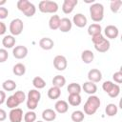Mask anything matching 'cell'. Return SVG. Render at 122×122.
<instances>
[{
  "mask_svg": "<svg viewBox=\"0 0 122 122\" xmlns=\"http://www.w3.org/2000/svg\"><path fill=\"white\" fill-rule=\"evenodd\" d=\"M2 87H3L4 91L12 92V91H14L15 88H16V83H15L13 80H11V79H8V80H6V81L3 82Z\"/></svg>",
  "mask_w": 122,
  "mask_h": 122,
  "instance_id": "d4e9b609",
  "label": "cell"
},
{
  "mask_svg": "<svg viewBox=\"0 0 122 122\" xmlns=\"http://www.w3.org/2000/svg\"><path fill=\"white\" fill-rule=\"evenodd\" d=\"M82 88H83V90H84L85 92H87V93H89L91 95L94 94L96 92V91H97V86L95 85V83L91 82V81L85 82L83 84V87Z\"/></svg>",
  "mask_w": 122,
  "mask_h": 122,
  "instance_id": "2e32d148",
  "label": "cell"
},
{
  "mask_svg": "<svg viewBox=\"0 0 122 122\" xmlns=\"http://www.w3.org/2000/svg\"><path fill=\"white\" fill-rule=\"evenodd\" d=\"M112 79H113L116 83H118V84L122 83V71H119L114 72L113 75H112Z\"/></svg>",
  "mask_w": 122,
  "mask_h": 122,
  "instance_id": "60d3db41",
  "label": "cell"
},
{
  "mask_svg": "<svg viewBox=\"0 0 122 122\" xmlns=\"http://www.w3.org/2000/svg\"><path fill=\"white\" fill-rule=\"evenodd\" d=\"M2 44L6 49H10L15 45V38L12 35H6L2 40Z\"/></svg>",
  "mask_w": 122,
  "mask_h": 122,
  "instance_id": "603a6c76",
  "label": "cell"
},
{
  "mask_svg": "<svg viewBox=\"0 0 122 122\" xmlns=\"http://www.w3.org/2000/svg\"><path fill=\"white\" fill-rule=\"evenodd\" d=\"M6 30H7V27H6V25H5L2 21H0V35L4 34V33L6 32Z\"/></svg>",
  "mask_w": 122,
  "mask_h": 122,
  "instance_id": "ee69618b",
  "label": "cell"
},
{
  "mask_svg": "<svg viewBox=\"0 0 122 122\" xmlns=\"http://www.w3.org/2000/svg\"><path fill=\"white\" fill-rule=\"evenodd\" d=\"M68 62L65 56L63 55H56L53 59V66L57 71H64L67 68Z\"/></svg>",
  "mask_w": 122,
  "mask_h": 122,
  "instance_id": "8992f818",
  "label": "cell"
},
{
  "mask_svg": "<svg viewBox=\"0 0 122 122\" xmlns=\"http://www.w3.org/2000/svg\"><path fill=\"white\" fill-rule=\"evenodd\" d=\"M104 36L100 33V34H97V35H94V36H92V41L94 45H97L99 43H101L103 40H104Z\"/></svg>",
  "mask_w": 122,
  "mask_h": 122,
  "instance_id": "ab89813d",
  "label": "cell"
},
{
  "mask_svg": "<svg viewBox=\"0 0 122 122\" xmlns=\"http://www.w3.org/2000/svg\"><path fill=\"white\" fill-rule=\"evenodd\" d=\"M25 122H34L36 120V113L33 111H29L24 115Z\"/></svg>",
  "mask_w": 122,
  "mask_h": 122,
  "instance_id": "e575fe53",
  "label": "cell"
},
{
  "mask_svg": "<svg viewBox=\"0 0 122 122\" xmlns=\"http://www.w3.org/2000/svg\"><path fill=\"white\" fill-rule=\"evenodd\" d=\"M8 57H9L8 51L6 49H0V63L7 61Z\"/></svg>",
  "mask_w": 122,
  "mask_h": 122,
  "instance_id": "74e56055",
  "label": "cell"
},
{
  "mask_svg": "<svg viewBox=\"0 0 122 122\" xmlns=\"http://www.w3.org/2000/svg\"><path fill=\"white\" fill-rule=\"evenodd\" d=\"M60 17L58 15H52L50 20H49V27L51 30H57L59 29V25H60Z\"/></svg>",
  "mask_w": 122,
  "mask_h": 122,
  "instance_id": "7402d4cb",
  "label": "cell"
},
{
  "mask_svg": "<svg viewBox=\"0 0 122 122\" xmlns=\"http://www.w3.org/2000/svg\"><path fill=\"white\" fill-rule=\"evenodd\" d=\"M6 104H7V107H9L10 109H15L16 107H18L19 102L13 95H10L8 97V99H6Z\"/></svg>",
  "mask_w": 122,
  "mask_h": 122,
  "instance_id": "1f68e13d",
  "label": "cell"
},
{
  "mask_svg": "<svg viewBox=\"0 0 122 122\" xmlns=\"http://www.w3.org/2000/svg\"><path fill=\"white\" fill-rule=\"evenodd\" d=\"M52 84H53L54 87L61 88L66 84V79L63 75H56L52 79Z\"/></svg>",
  "mask_w": 122,
  "mask_h": 122,
  "instance_id": "4316f807",
  "label": "cell"
},
{
  "mask_svg": "<svg viewBox=\"0 0 122 122\" xmlns=\"http://www.w3.org/2000/svg\"><path fill=\"white\" fill-rule=\"evenodd\" d=\"M32 85L36 88V89H43L45 86H46V82L45 80L40 77V76H36L33 78L32 80Z\"/></svg>",
  "mask_w": 122,
  "mask_h": 122,
  "instance_id": "d6a6232c",
  "label": "cell"
},
{
  "mask_svg": "<svg viewBox=\"0 0 122 122\" xmlns=\"http://www.w3.org/2000/svg\"><path fill=\"white\" fill-rule=\"evenodd\" d=\"M121 6H122V1L121 0H113V1L111 2V6H110L111 7V10L112 12L116 13V12L119 11Z\"/></svg>",
  "mask_w": 122,
  "mask_h": 122,
  "instance_id": "836d02e7",
  "label": "cell"
},
{
  "mask_svg": "<svg viewBox=\"0 0 122 122\" xmlns=\"http://www.w3.org/2000/svg\"><path fill=\"white\" fill-rule=\"evenodd\" d=\"M94 48L99 52H106L110 49V42H109V40H107L105 38L101 43H99L97 45H94Z\"/></svg>",
  "mask_w": 122,
  "mask_h": 122,
  "instance_id": "44dd1931",
  "label": "cell"
},
{
  "mask_svg": "<svg viewBox=\"0 0 122 122\" xmlns=\"http://www.w3.org/2000/svg\"><path fill=\"white\" fill-rule=\"evenodd\" d=\"M42 118L48 122L53 121L56 118V112H55V111H53L51 109H46L42 112Z\"/></svg>",
  "mask_w": 122,
  "mask_h": 122,
  "instance_id": "e0dca14e",
  "label": "cell"
},
{
  "mask_svg": "<svg viewBox=\"0 0 122 122\" xmlns=\"http://www.w3.org/2000/svg\"><path fill=\"white\" fill-rule=\"evenodd\" d=\"M77 3H78L77 0H65L63 2V5H62V10H63V12L66 13V14L71 13L73 10L74 7L77 5Z\"/></svg>",
  "mask_w": 122,
  "mask_h": 122,
  "instance_id": "9c48e42d",
  "label": "cell"
},
{
  "mask_svg": "<svg viewBox=\"0 0 122 122\" xmlns=\"http://www.w3.org/2000/svg\"><path fill=\"white\" fill-rule=\"evenodd\" d=\"M12 53L16 59H23L28 54V49L25 46H16L13 49Z\"/></svg>",
  "mask_w": 122,
  "mask_h": 122,
  "instance_id": "ba28073f",
  "label": "cell"
},
{
  "mask_svg": "<svg viewBox=\"0 0 122 122\" xmlns=\"http://www.w3.org/2000/svg\"><path fill=\"white\" fill-rule=\"evenodd\" d=\"M9 15V10L5 7H0V19H5Z\"/></svg>",
  "mask_w": 122,
  "mask_h": 122,
  "instance_id": "7bdbcfd3",
  "label": "cell"
},
{
  "mask_svg": "<svg viewBox=\"0 0 122 122\" xmlns=\"http://www.w3.org/2000/svg\"><path fill=\"white\" fill-rule=\"evenodd\" d=\"M6 100V93L3 91H0V105L3 104Z\"/></svg>",
  "mask_w": 122,
  "mask_h": 122,
  "instance_id": "bcb514c9",
  "label": "cell"
},
{
  "mask_svg": "<svg viewBox=\"0 0 122 122\" xmlns=\"http://www.w3.org/2000/svg\"><path fill=\"white\" fill-rule=\"evenodd\" d=\"M104 32H105V35L110 38V39H115L117 36H118V33H119V30L118 29L113 26V25H109L105 28L104 30Z\"/></svg>",
  "mask_w": 122,
  "mask_h": 122,
  "instance_id": "30bf717a",
  "label": "cell"
},
{
  "mask_svg": "<svg viewBox=\"0 0 122 122\" xmlns=\"http://www.w3.org/2000/svg\"><path fill=\"white\" fill-rule=\"evenodd\" d=\"M38 9L41 12L44 13H55L58 10V5L54 1L43 0L39 2Z\"/></svg>",
  "mask_w": 122,
  "mask_h": 122,
  "instance_id": "277c9868",
  "label": "cell"
},
{
  "mask_svg": "<svg viewBox=\"0 0 122 122\" xmlns=\"http://www.w3.org/2000/svg\"><path fill=\"white\" fill-rule=\"evenodd\" d=\"M100 104H101V102H100L99 97H97L95 95H91L87 99V101L84 105V112L89 115L94 114L96 112V111L98 110V108L100 107Z\"/></svg>",
  "mask_w": 122,
  "mask_h": 122,
  "instance_id": "6da1fadb",
  "label": "cell"
},
{
  "mask_svg": "<svg viewBox=\"0 0 122 122\" xmlns=\"http://www.w3.org/2000/svg\"><path fill=\"white\" fill-rule=\"evenodd\" d=\"M88 78H89V81L93 82V83H97L102 79V73L97 69H92L88 72Z\"/></svg>",
  "mask_w": 122,
  "mask_h": 122,
  "instance_id": "8fae6325",
  "label": "cell"
},
{
  "mask_svg": "<svg viewBox=\"0 0 122 122\" xmlns=\"http://www.w3.org/2000/svg\"><path fill=\"white\" fill-rule=\"evenodd\" d=\"M6 118H7V112L3 109H0V121H4Z\"/></svg>",
  "mask_w": 122,
  "mask_h": 122,
  "instance_id": "f6af8a7d",
  "label": "cell"
},
{
  "mask_svg": "<svg viewBox=\"0 0 122 122\" xmlns=\"http://www.w3.org/2000/svg\"><path fill=\"white\" fill-rule=\"evenodd\" d=\"M93 58H94V54H93V52H92V51H90V50H86V51H84L81 53V59H82V61H83L84 63H86V64H90V63L93 60Z\"/></svg>",
  "mask_w": 122,
  "mask_h": 122,
  "instance_id": "d6986e66",
  "label": "cell"
},
{
  "mask_svg": "<svg viewBox=\"0 0 122 122\" xmlns=\"http://www.w3.org/2000/svg\"><path fill=\"white\" fill-rule=\"evenodd\" d=\"M17 8L27 17H31L32 15H34V13L36 11L35 6L28 0H19L17 2Z\"/></svg>",
  "mask_w": 122,
  "mask_h": 122,
  "instance_id": "7a4b0ae2",
  "label": "cell"
},
{
  "mask_svg": "<svg viewBox=\"0 0 122 122\" xmlns=\"http://www.w3.org/2000/svg\"><path fill=\"white\" fill-rule=\"evenodd\" d=\"M13 96L17 99V101L19 102V104L23 103V102L25 101V99H26V95H25L24 92H22V91H18V92H16L13 94Z\"/></svg>",
  "mask_w": 122,
  "mask_h": 122,
  "instance_id": "8d00e7d4",
  "label": "cell"
},
{
  "mask_svg": "<svg viewBox=\"0 0 122 122\" xmlns=\"http://www.w3.org/2000/svg\"><path fill=\"white\" fill-rule=\"evenodd\" d=\"M90 14L91 18L94 22L102 21L104 17V7L100 3H94L90 7Z\"/></svg>",
  "mask_w": 122,
  "mask_h": 122,
  "instance_id": "3957f363",
  "label": "cell"
},
{
  "mask_svg": "<svg viewBox=\"0 0 122 122\" xmlns=\"http://www.w3.org/2000/svg\"><path fill=\"white\" fill-rule=\"evenodd\" d=\"M84 112L82 111H74L71 115V118L73 122H82L84 120Z\"/></svg>",
  "mask_w": 122,
  "mask_h": 122,
  "instance_id": "f546056e",
  "label": "cell"
},
{
  "mask_svg": "<svg viewBox=\"0 0 122 122\" xmlns=\"http://www.w3.org/2000/svg\"><path fill=\"white\" fill-rule=\"evenodd\" d=\"M68 92L70 94H80L81 92V86L77 83H71L68 86Z\"/></svg>",
  "mask_w": 122,
  "mask_h": 122,
  "instance_id": "484cf974",
  "label": "cell"
},
{
  "mask_svg": "<svg viewBox=\"0 0 122 122\" xmlns=\"http://www.w3.org/2000/svg\"><path fill=\"white\" fill-rule=\"evenodd\" d=\"M54 109L58 113H65L69 110V105L65 100H58L54 105Z\"/></svg>",
  "mask_w": 122,
  "mask_h": 122,
  "instance_id": "9a60e30c",
  "label": "cell"
},
{
  "mask_svg": "<svg viewBox=\"0 0 122 122\" xmlns=\"http://www.w3.org/2000/svg\"><path fill=\"white\" fill-rule=\"evenodd\" d=\"M119 93H120V87H119L118 85H116V84H114L113 87L112 88V90L108 92L109 96L112 97V98H115V97H117Z\"/></svg>",
  "mask_w": 122,
  "mask_h": 122,
  "instance_id": "d590c367",
  "label": "cell"
},
{
  "mask_svg": "<svg viewBox=\"0 0 122 122\" xmlns=\"http://www.w3.org/2000/svg\"><path fill=\"white\" fill-rule=\"evenodd\" d=\"M68 101L71 106H78L81 103V96L80 94H70Z\"/></svg>",
  "mask_w": 122,
  "mask_h": 122,
  "instance_id": "83f0119b",
  "label": "cell"
},
{
  "mask_svg": "<svg viewBox=\"0 0 122 122\" xmlns=\"http://www.w3.org/2000/svg\"><path fill=\"white\" fill-rule=\"evenodd\" d=\"M101 30H102V28L99 24H92L89 26L88 28V33L91 35V36H94V35H97V34H100L101 33Z\"/></svg>",
  "mask_w": 122,
  "mask_h": 122,
  "instance_id": "ffe728a7",
  "label": "cell"
},
{
  "mask_svg": "<svg viewBox=\"0 0 122 122\" xmlns=\"http://www.w3.org/2000/svg\"><path fill=\"white\" fill-rule=\"evenodd\" d=\"M37 104H38V102H36V101H34V100H31V99H28V100H27V107H28V109L30 110V111L35 110L36 107H37Z\"/></svg>",
  "mask_w": 122,
  "mask_h": 122,
  "instance_id": "b9f144b4",
  "label": "cell"
},
{
  "mask_svg": "<svg viewBox=\"0 0 122 122\" xmlns=\"http://www.w3.org/2000/svg\"><path fill=\"white\" fill-rule=\"evenodd\" d=\"M60 95H61V91H60V88H58V87L52 86L48 91V96L50 99H52V100L58 99L60 97Z\"/></svg>",
  "mask_w": 122,
  "mask_h": 122,
  "instance_id": "ac0fdd59",
  "label": "cell"
},
{
  "mask_svg": "<svg viewBox=\"0 0 122 122\" xmlns=\"http://www.w3.org/2000/svg\"><path fill=\"white\" fill-rule=\"evenodd\" d=\"M36 122H43V121H40V120H38V121H36Z\"/></svg>",
  "mask_w": 122,
  "mask_h": 122,
  "instance_id": "c3c4849f",
  "label": "cell"
},
{
  "mask_svg": "<svg viewBox=\"0 0 122 122\" xmlns=\"http://www.w3.org/2000/svg\"><path fill=\"white\" fill-rule=\"evenodd\" d=\"M72 21H73L74 25L76 27H78V28H84L87 25V18L82 13H76L73 16Z\"/></svg>",
  "mask_w": 122,
  "mask_h": 122,
  "instance_id": "7c38bea8",
  "label": "cell"
},
{
  "mask_svg": "<svg viewBox=\"0 0 122 122\" xmlns=\"http://www.w3.org/2000/svg\"><path fill=\"white\" fill-rule=\"evenodd\" d=\"M6 4V0H1L0 1V7H2L3 5H5Z\"/></svg>",
  "mask_w": 122,
  "mask_h": 122,
  "instance_id": "7dc6e473",
  "label": "cell"
},
{
  "mask_svg": "<svg viewBox=\"0 0 122 122\" xmlns=\"http://www.w3.org/2000/svg\"><path fill=\"white\" fill-rule=\"evenodd\" d=\"M71 27H72V23L71 21L65 17V18H62L60 20V25H59V30L62 31V32H68L71 30Z\"/></svg>",
  "mask_w": 122,
  "mask_h": 122,
  "instance_id": "4fadbf2b",
  "label": "cell"
},
{
  "mask_svg": "<svg viewBox=\"0 0 122 122\" xmlns=\"http://www.w3.org/2000/svg\"><path fill=\"white\" fill-rule=\"evenodd\" d=\"M113 83L112 82V81H105L104 83H103V85H102V89L104 90V92H106L107 93L112 90V88L113 87Z\"/></svg>",
  "mask_w": 122,
  "mask_h": 122,
  "instance_id": "f35d334b",
  "label": "cell"
},
{
  "mask_svg": "<svg viewBox=\"0 0 122 122\" xmlns=\"http://www.w3.org/2000/svg\"><path fill=\"white\" fill-rule=\"evenodd\" d=\"M41 98V93L40 92H38L37 90H30L28 92V99H31L34 100L36 102H39Z\"/></svg>",
  "mask_w": 122,
  "mask_h": 122,
  "instance_id": "4dcf8cb0",
  "label": "cell"
},
{
  "mask_svg": "<svg viewBox=\"0 0 122 122\" xmlns=\"http://www.w3.org/2000/svg\"><path fill=\"white\" fill-rule=\"evenodd\" d=\"M117 106L115 104H108L106 109H105V112H106V114L108 116H114L116 113H117Z\"/></svg>",
  "mask_w": 122,
  "mask_h": 122,
  "instance_id": "f1b7e54d",
  "label": "cell"
},
{
  "mask_svg": "<svg viewBox=\"0 0 122 122\" xmlns=\"http://www.w3.org/2000/svg\"><path fill=\"white\" fill-rule=\"evenodd\" d=\"M12 71H13V73H14L15 75H17V76H22V75H24L25 72H26V67H25V65L22 64V63H17V64H15V65L13 66Z\"/></svg>",
  "mask_w": 122,
  "mask_h": 122,
  "instance_id": "cb8c5ba5",
  "label": "cell"
},
{
  "mask_svg": "<svg viewBox=\"0 0 122 122\" xmlns=\"http://www.w3.org/2000/svg\"><path fill=\"white\" fill-rule=\"evenodd\" d=\"M9 116L10 122H21L23 119V111L20 108L11 109Z\"/></svg>",
  "mask_w": 122,
  "mask_h": 122,
  "instance_id": "52a82bcc",
  "label": "cell"
},
{
  "mask_svg": "<svg viewBox=\"0 0 122 122\" xmlns=\"http://www.w3.org/2000/svg\"><path fill=\"white\" fill-rule=\"evenodd\" d=\"M39 46L43 49V50H46V51H49V50H51L54 46V42L52 39L49 38V37H44L42 39H40L39 41Z\"/></svg>",
  "mask_w": 122,
  "mask_h": 122,
  "instance_id": "5bb4252c",
  "label": "cell"
},
{
  "mask_svg": "<svg viewBox=\"0 0 122 122\" xmlns=\"http://www.w3.org/2000/svg\"><path fill=\"white\" fill-rule=\"evenodd\" d=\"M23 21L19 18H15L13 19L10 24V31L11 33V35H19L22 31H23Z\"/></svg>",
  "mask_w": 122,
  "mask_h": 122,
  "instance_id": "5b68a950",
  "label": "cell"
}]
</instances>
